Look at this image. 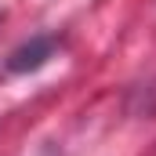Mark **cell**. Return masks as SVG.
I'll list each match as a JSON object with an SVG mask.
<instances>
[{"label":"cell","mask_w":156,"mask_h":156,"mask_svg":"<svg viewBox=\"0 0 156 156\" xmlns=\"http://www.w3.org/2000/svg\"><path fill=\"white\" fill-rule=\"evenodd\" d=\"M58 47H62V40L55 37V33H37V37L22 40V44L4 58V69L15 73V76H22V73H37V69H44V66L58 55Z\"/></svg>","instance_id":"1"}]
</instances>
